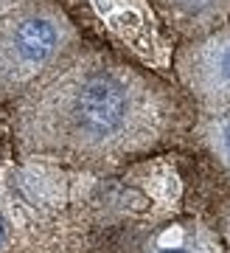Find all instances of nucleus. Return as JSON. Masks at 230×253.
<instances>
[{
  "instance_id": "obj_1",
  "label": "nucleus",
  "mask_w": 230,
  "mask_h": 253,
  "mask_svg": "<svg viewBox=\"0 0 230 253\" xmlns=\"http://www.w3.org/2000/svg\"><path fill=\"white\" fill-rule=\"evenodd\" d=\"M194 110L163 76L81 42L11 101V138L26 158L118 169L188 135Z\"/></svg>"
},
{
  "instance_id": "obj_2",
  "label": "nucleus",
  "mask_w": 230,
  "mask_h": 253,
  "mask_svg": "<svg viewBox=\"0 0 230 253\" xmlns=\"http://www.w3.org/2000/svg\"><path fill=\"white\" fill-rule=\"evenodd\" d=\"M79 45L59 0H0V101L20 99Z\"/></svg>"
},
{
  "instance_id": "obj_3",
  "label": "nucleus",
  "mask_w": 230,
  "mask_h": 253,
  "mask_svg": "<svg viewBox=\"0 0 230 253\" xmlns=\"http://www.w3.org/2000/svg\"><path fill=\"white\" fill-rule=\"evenodd\" d=\"M171 68L194 116L230 113V20L199 40H183Z\"/></svg>"
},
{
  "instance_id": "obj_4",
  "label": "nucleus",
  "mask_w": 230,
  "mask_h": 253,
  "mask_svg": "<svg viewBox=\"0 0 230 253\" xmlns=\"http://www.w3.org/2000/svg\"><path fill=\"white\" fill-rule=\"evenodd\" d=\"M157 17L183 40L216 31L230 20V0H149Z\"/></svg>"
},
{
  "instance_id": "obj_5",
  "label": "nucleus",
  "mask_w": 230,
  "mask_h": 253,
  "mask_svg": "<svg viewBox=\"0 0 230 253\" xmlns=\"http://www.w3.org/2000/svg\"><path fill=\"white\" fill-rule=\"evenodd\" d=\"M143 253H225L219 231L202 219H183L160 228Z\"/></svg>"
},
{
  "instance_id": "obj_6",
  "label": "nucleus",
  "mask_w": 230,
  "mask_h": 253,
  "mask_svg": "<svg viewBox=\"0 0 230 253\" xmlns=\"http://www.w3.org/2000/svg\"><path fill=\"white\" fill-rule=\"evenodd\" d=\"M188 135L194 138L196 146L211 158L213 166L230 180V113H222V116H194Z\"/></svg>"
},
{
  "instance_id": "obj_7",
  "label": "nucleus",
  "mask_w": 230,
  "mask_h": 253,
  "mask_svg": "<svg viewBox=\"0 0 230 253\" xmlns=\"http://www.w3.org/2000/svg\"><path fill=\"white\" fill-rule=\"evenodd\" d=\"M216 231H219V239H222L225 253H230V197L225 200L222 208H219V225H216Z\"/></svg>"
},
{
  "instance_id": "obj_8",
  "label": "nucleus",
  "mask_w": 230,
  "mask_h": 253,
  "mask_svg": "<svg viewBox=\"0 0 230 253\" xmlns=\"http://www.w3.org/2000/svg\"><path fill=\"white\" fill-rule=\"evenodd\" d=\"M6 239H9V231H6V222L0 219V248L6 245Z\"/></svg>"
}]
</instances>
